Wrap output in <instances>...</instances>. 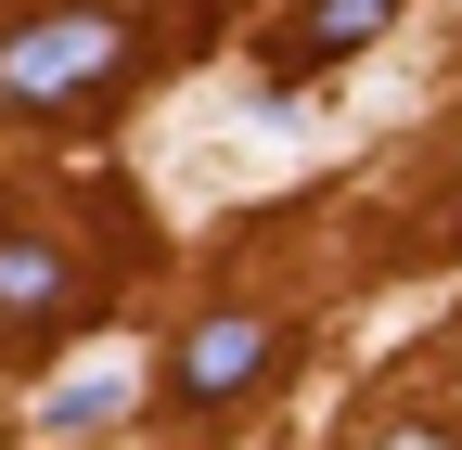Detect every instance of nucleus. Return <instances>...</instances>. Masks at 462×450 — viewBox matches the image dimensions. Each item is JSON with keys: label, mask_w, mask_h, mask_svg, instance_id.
I'll use <instances>...</instances> for the list:
<instances>
[{"label": "nucleus", "mask_w": 462, "mask_h": 450, "mask_svg": "<svg viewBox=\"0 0 462 450\" xmlns=\"http://www.w3.org/2000/svg\"><path fill=\"white\" fill-rule=\"evenodd\" d=\"M116 78H129V26L90 14V0H51V14L0 26V103H14V117H78Z\"/></svg>", "instance_id": "obj_1"}, {"label": "nucleus", "mask_w": 462, "mask_h": 450, "mask_svg": "<svg viewBox=\"0 0 462 450\" xmlns=\"http://www.w3.org/2000/svg\"><path fill=\"white\" fill-rule=\"evenodd\" d=\"M270 361H282V334H270V322H245V309H218V322H193V334H180V373H167V386H180L193 412H218V399H257Z\"/></svg>", "instance_id": "obj_2"}, {"label": "nucleus", "mask_w": 462, "mask_h": 450, "mask_svg": "<svg viewBox=\"0 0 462 450\" xmlns=\"http://www.w3.org/2000/svg\"><path fill=\"white\" fill-rule=\"evenodd\" d=\"M398 26V0H296V39H282V78L309 65H346V52H373Z\"/></svg>", "instance_id": "obj_3"}, {"label": "nucleus", "mask_w": 462, "mask_h": 450, "mask_svg": "<svg viewBox=\"0 0 462 450\" xmlns=\"http://www.w3.org/2000/svg\"><path fill=\"white\" fill-rule=\"evenodd\" d=\"M65 296H78L65 245H39V232H0V322H51Z\"/></svg>", "instance_id": "obj_4"}, {"label": "nucleus", "mask_w": 462, "mask_h": 450, "mask_svg": "<svg viewBox=\"0 0 462 450\" xmlns=\"http://www.w3.org/2000/svg\"><path fill=\"white\" fill-rule=\"evenodd\" d=\"M116 412H129V373H78V386H51V399H39V425H51V437L116 425Z\"/></svg>", "instance_id": "obj_5"}, {"label": "nucleus", "mask_w": 462, "mask_h": 450, "mask_svg": "<svg viewBox=\"0 0 462 450\" xmlns=\"http://www.w3.org/2000/svg\"><path fill=\"white\" fill-rule=\"evenodd\" d=\"M385 450H449V437H385Z\"/></svg>", "instance_id": "obj_6"}]
</instances>
